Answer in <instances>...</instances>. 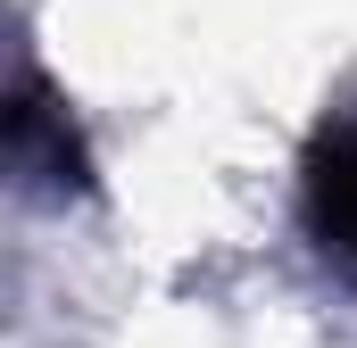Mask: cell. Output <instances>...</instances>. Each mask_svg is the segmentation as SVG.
Returning <instances> with one entry per match:
<instances>
[{
    "label": "cell",
    "mask_w": 357,
    "mask_h": 348,
    "mask_svg": "<svg viewBox=\"0 0 357 348\" xmlns=\"http://www.w3.org/2000/svg\"><path fill=\"white\" fill-rule=\"evenodd\" d=\"M307 232L357 282V116L324 125L307 150Z\"/></svg>",
    "instance_id": "6da1fadb"
},
{
    "label": "cell",
    "mask_w": 357,
    "mask_h": 348,
    "mask_svg": "<svg viewBox=\"0 0 357 348\" xmlns=\"http://www.w3.org/2000/svg\"><path fill=\"white\" fill-rule=\"evenodd\" d=\"M17 166L42 174V182H75L84 174V158H75V133L67 125H50V100L25 84V100H17Z\"/></svg>",
    "instance_id": "7a4b0ae2"
}]
</instances>
